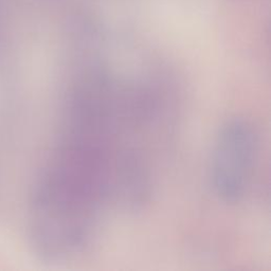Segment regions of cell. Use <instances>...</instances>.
Masks as SVG:
<instances>
[{
    "mask_svg": "<svg viewBox=\"0 0 271 271\" xmlns=\"http://www.w3.org/2000/svg\"><path fill=\"white\" fill-rule=\"evenodd\" d=\"M96 189L73 167L45 172L32 202L33 238L44 257L67 260L88 245L96 226Z\"/></svg>",
    "mask_w": 271,
    "mask_h": 271,
    "instance_id": "1",
    "label": "cell"
},
{
    "mask_svg": "<svg viewBox=\"0 0 271 271\" xmlns=\"http://www.w3.org/2000/svg\"><path fill=\"white\" fill-rule=\"evenodd\" d=\"M259 150V134L249 120L234 117L222 125L214 141L210 167L211 183L218 198L236 203L245 197Z\"/></svg>",
    "mask_w": 271,
    "mask_h": 271,
    "instance_id": "2",
    "label": "cell"
}]
</instances>
